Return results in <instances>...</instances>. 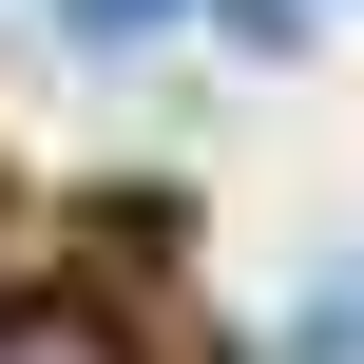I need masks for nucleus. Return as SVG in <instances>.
<instances>
[{
    "mask_svg": "<svg viewBox=\"0 0 364 364\" xmlns=\"http://www.w3.org/2000/svg\"><path fill=\"white\" fill-rule=\"evenodd\" d=\"M0 364H134L96 307H0Z\"/></svg>",
    "mask_w": 364,
    "mask_h": 364,
    "instance_id": "nucleus-1",
    "label": "nucleus"
},
{
    "mask_svg": "<svg viewBox=\"0 0 364 364\" xmlns=\"http://www.w3.org/2000/svg\"><path fill=\"white\" fill-rule=\"evenodd\" d=\"M154 19H173V0H77V38H154Z\"/></svg>",
    "mask_w": 364,
    "mask_h": 364,
    "instance_id": "nucleus-2",
    "label": "nucleus"
}]
</instances>
